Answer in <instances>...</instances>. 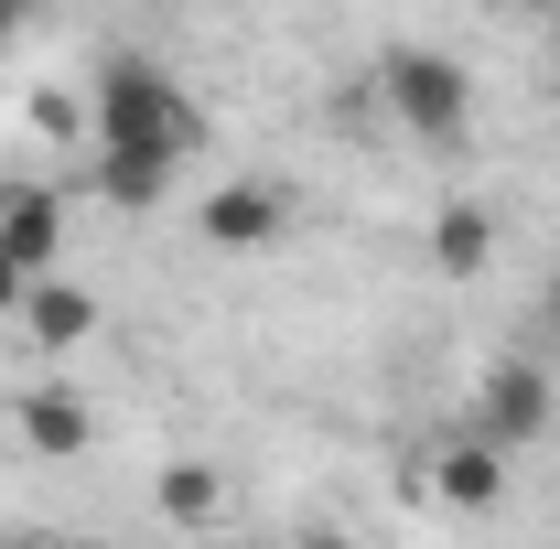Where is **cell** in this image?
Here are the masks:
<instances>
[{
    "label": "cell",
    "instance_id": "cell-11",
    "mask_svg": "<svg viewBox=\"0 0 560 549\" xmlns=\"http://www.w3.org/2000/svg\"><path fill=\"white\" fill-rule=\"evenodd\" d=\"M97 195L130 206V215H151L162 195H173V173H162V162H119V151H97Z\"/></svg>",
    "mask_w": 560,
    "mask_h": 549
},
{
    "label": "cell",
    "instance_id": "cell-3",
    "mask_svg": "<svg viewBox=\"0 0 560 549\" xmlns=\"http://www.w3.org/2000/svg\"><path fill=\"white\" fill-rule=\"evenodd\" d=\"M280 226H291V184H270V173H237V184H215L206 206H195V237L206 248H270Z\"/></svg>",
    "mask_w": 560,
    "mask_h": 549
},
{
    "label": "cell",
    "instance_id": "cell-1",
    "mask_svg": "<svg viewBox=\"0 0 560 549\" xmlns=\"http://www.w3.org/2000/svg\"><path fill=\"white\" fill-rule=\"evenodd\" d=\"M86 140L119 151V162L184 173L206 151V108H195V86H173L151 55H97V75H86Z\"/></svg>",
    "mask_w": 560,
    "mask_h": 549
},
{
    "label": "cell",
    "instance_id": "cell-5",
    "mask_svg": "<svg viewBox=\"0 0 560 549\" xmlns=\"http://www.w3.org/2000/svg\"><path fill=\"white\" fill-rule=\"evenodd\" d=\"M55 248H66V195L0 184V259H11L22 280H55Z\"/></svg>",
    "mask_w": 560,
    "mask_h": 549
},
{
    "label": "cell",
    "instance_id": "cell-14",
    "mask_svg": "<svg viewBox=\"0 0 560 549\" xmlns=\"http://www.w3.org/2000/svg\"><path fill=\"white\" fill-rule=\"evenodd\" d=\"M22 291H33V280H22L11 259H0V313H22Z\"/></svg>",
    "mask_w": 560,
    "mask_h": 549
},
{
    "label": "cell",
    "instance_id": "cell-7",
    "mask_svg": "<svg viewBox=\"0 0 560 549\" xmlns=\"http://www.w3.org/2000/svg\"><path fill=\"white\" fill-rule=\"evenodd\" d=\"M431 495H442V506H464V517H486L495 495H506V453H495L486 431L442 442V453H431Z\"/></svg>",
    "mask_w": 560,
    "mask_h": 549
},
{
    "label": "cell",
    "instance_id": "cell-6",
    "mask_svg": "<svg viewBox=\"0 0 560 549\" xmlns=\"http://www.w3.org/2000/svg\"><path fill=\"white\" fill-rule=\"evenodd\" d=\"M11 431H22V453L66 464V453H86V442H97V410L75 399L66 377H44V388H22V399H11Z\"/></svg>",
    "mask_w": 560,
    "mask_h": 549
},
{
    "label": "cell",
    "instance_id": "cell-17",
    "mask_svg": "<svg viewBox=\"0 0 560 549\" xmlns=\"http://www.w3.org/2000/svg\"><path fill=\"white\" fill-rule=\"evenodd\" d=\"M0 549H22V539H0Z\"/></svg>",
    "mask_w": 560,
    "mask_h": 549
},
{
    "label": "cell",
    "instance_id": "cell-9",
    "mask_svg": "<svg viewBox=\"0 0 560 549\" xmlns=\"http://www.w3.org/2000/svg\"><path fill=\"white\" fill-rule=\"evenodd\" d=\"M486 259H495V215L486 206H442L431 215V270L442 280H475Z\"/></svg>",
    "mask_w": 560,
    "mask_h": 549
},
{
    "label": "cell",
    "instance_id": "cell-16",
    "mask_svg": "<svg viewBox=\"0 0 560 549\" xmlns=\"http://www.w3.org/2000/svg\"><path fill=\"white\" fill-rule=\"evenodd\" d=\"M302 549H355V539H335V528H324V539H302Z\"/></svg>",
    "mask_w": 560,
    "mask_h": 549
},
{
    "label": "cell",
    "instance_id": "cell-10",
    "mask_svg": "<svg viewBox=\"0 0 560 549\" xmlns=\"http://www.w3.org/2000/svg\"><path fill=\"white\" fill-rule=\"evenodd\" d=\"M151 506H162L173 528H206L215 506H226V475H215V464H162V484H151Z\"/></svg>",
    "mask_w": 560,
    "mask_h": 549
},
{
    "label": "cell",
    "instance_id": "cell-4",
    "mask_svg": "<svg viewBox=\"0 0 560 549\" xmlns=\"http://www.w3.org/2000/svg\"><path fill=\"white\" fill-rule=\"evenodd\" d=\"M475 431H486L495 453L539 442V431H550V366H528V355H506V366H486V399H475Z\"/></svg>",
    "mask_w": 560,
    "mask_h": 549
},
{
    "label": "cell",
    "instance_id": "cell-2",
    "mask_svg": "<svg viewBox=\"0 0 560 549\" xmlns=\"http://www.w3.org/2000/svg\"><path fill=\"white\" fill-rule=\"evenodd\" d=\"M377 97H388V119L410 140H464V119H475V75L442 44H388L377 55Z\"/></svg>",
    "mask_w": 560,
    "mask_h": 549
},
{
    "label": "cell",
    "instance_id": "cell-8",
    "mask_svg": "<svg viewBox=\"0 0 560 549\" xmlns=\"http://www.w3.org/2000/svg\"><path fill=\"white\" fill-rule=\"evenodd\" d=\"M22 335L66 355V344H86V335H97V302H86L75 280H33V291H22Z\"/></svg>",
    "mask_w": 560,
    "mask_h": 549
},
{
    "label": "cell",
    "instance_id": "cell-15",
    "mask_svg": "<svg viewBox=\"0 0 560 549\" xmlns=\"http://www.w3.org/2000/svg\"><path fill=\"white\" fill-rule=\"evenodd\" d=\"M495 11H560V0H495Z\"/></svg>",
    "mask_w": 560,
    "mask_h": 549
},
{
    "label": "cell",
    "instance_id": "cell-12",
    "mask_svg": "<svg viewBox=\"0 0 560 549\" xmlns=\"http://www.w3.org/2000/svg\"><path fill=\"white\" fill-rule=\"evenodd\" d=\"M33 119H44L55 140H75V130H86V108H75V97H33Z\"/></svg>",
    "mask_w": 560,
    "mask_h": 549
},
{
    "label": "cell",
    "instance_id": "cell-13",
    "mask_svg": "<svg viewBox=\"0 0 560 549\" xmlns=\"http://www.w3.org/2000/svg\"><path fill=\"white\" fill-rule=\"evenodd\" d=\"M22 33H33V0H0V55H11Z\"/></svg>",
    "mask_w": 560,
    "mask_h": 549
}]
</instances>
